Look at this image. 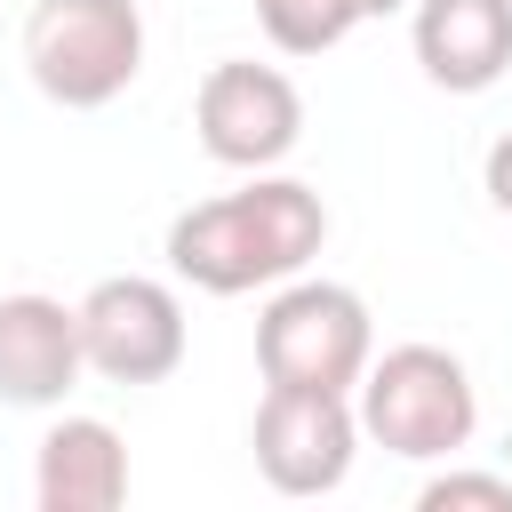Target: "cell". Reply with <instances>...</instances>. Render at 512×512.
Returning a JSON list of instances; mask_svg holds the SVG:
<instances>
[{
  "instance_id": "11",
  "label": "cell",
  "mask_w": 512,
  "mask_h": 512,
  "mask_svg": "<svg viewBox=\"0 0 512 512\" xmlns=\"http://www.w3.org/2000/svg\"><path fill=\"white\" fill-rule=\"evenodd\" d=\"M256 24L280 56H328L360 24V8L352 0H256Z\"/></svg>"
},
{
  "instance_id": "4",
  "label": "cell",
  "mask_w": 512,
  "mask_h": 512,
  "mask_svg": "<svg viewBox=\"0 0 512 512\" xmlns=\"http://www.w3.org/2000/svg\"><path fill=\"white\" fill-rule=\"evenodd\" d=\"M368 352H376V328H368V304L344 280H304L296 272L256 312V368H264V384L352 392Z\"/></svg>"
},
{
  "instance_id": "9",
  "label": "cell",
  "mask_w": 512,
  "mask_h": 512,
  "mask_svg": "<svg viewBox=\"0 0 512 512\" xmlns=\"http://www.w3.org/2000/svg\"><path fill=\"white\" fill-rule=\"evenodd\" d=\"M416 64L448 96H480L512 72V0H416Z\"/></svg>"
},
{
  "instance_id": "2",
  "label": "cell",
  "mask_w": 512,
  "mask_h": 512,
  "mask_svg": "<svg viewBox=\"0 0 512 512\" xmlns=\"http://www.w3.org/2000/svg\"><path fill=\"white\" fill-rule=\"evenodd\" d=\"M352 392H360L352 400L360 440H376L384 456H408V464H440V456L472 448V432H480V392H472L464 360L440 344H392L384 360L368 352Z\"/></svg>"
},
{
  "instance_id": "7",
  "label": "cell",
  "mask_w": 512,
  "mask_h": 512,
  "mask_svg": "<svg viewBox=\"0 0 512 512\" xmlns=\"http://www.w3.org/2000/svg\"><path fill=\"white\" fill-rule=\"evenodd\" d=\"M256 472L280 496H328L344 488L352 456H360V416L352 392H296V384H264L256 424H248Z\"/></svg>"
},
{
  "instance_id": "14",
  "label": "cell",
  "mask_w": 512,
  "mask_h": 512,
  "mask_svg": "<svg viewBox=\"0 0 512 512\" xmlns=\"http://www.w3.org/2000/svg\"><path fill=\"white\" fill-rule=\"evenodd\" d=\"M352 8H360V24H368V16H392V8H408V0H352Z\"/></svg>"
},
{
  "instance_id": "12",
  "label": "cell",
  "mask_w": 512,
  "mask_h": 512,
  "mask_svg": "<svg viewBox=\"0 0 512 512\" xmlns=\"http://www.w3.org/2000/svg\"><path fill=\"white\" fill-rule=\"evenodd\" d=\"M416 512H512L504 472H432L416 488Z\"/></svg>"
},
{
  "instance_id": "10",
  "label": "cell",
  "mask_w": 512,
  "mask_h": 512,
  "mask_svg": "<svg viewBox=\"0 0 512 512\" xmlns=\"http://www.w3.org/2000/svg\"><path fill=\"white\" fill-rule=\"evenodd\" d=\"M40 512H112L128 504V440L104 416H56L32 456Z\"/></svg>"
},
{
  "instance_id": "3",
  "label": "cell",
  "mask_w": 512,
  "mask_h": 512,
  "mask_svg": "<svg viewBox=\"0 0 512 512\" xmlns=\"http://www.w3.org/2000/svg\"><path fill=\"white\" fill-rule=\"evenodd\" d=\"M24 72L64 112H104L144 72V8L136 0H32Z\"/></svg>"
},
{
  "instance_id": "5",
  "label": "cell",
  "mask_w": 512,
  "mask_h": 512,
  "mask_svg": "<svg viewBox=\"0 0 512 512\" xmlns=\"http://www.w3.org/2000/svg\"><path fill=\"white\" fill-rule=\"evenodd\" d=\"M192 128H200V152L224 160V168H280L304 136V96L280 64H248V56H224L200 72V96H192Z\"/></svg>"
},
{
  "instance_id": "8",
  "label": "cell",
  "mask_w": 512,
  "mask_h": 512,
  "mask_svg": "<svg viewBox=\"0 0 512 512\" xmlns=\"http://www.w3.org/2000/svg\"><path fill=\"white\" fill-rule=\"evenodd\" d=\"M88 376L80 360V304L16 288L0 296V400L8 408H64V392Z\"/></svg>"
},
{
  "instance_id": "1",
  "label": "cell",
  "mask_w": 512,
  "mask_h": 512,
  "mask_svg": "<svg viewBox=\"0 0 512 512\" xmlns=\"http://www.w3.org/2000/svg\"><path fill=\"white\" fill-rule=\"evenodd\" d=\"M328 240V208L296 176H248L224 200H200L168 224V272L200 296H248L296 280Z\"/></svg>"
},
{
  "instance_id": "6",
  "label": "cell",
  "mask_w": 512,
  "mask_h": 512,
  "mask_svg": "<svg viewBox=\"0 0 512 512\" xmlns=\"http://www.w3.org/2000/svg\"><path fill=\"white\" fill-rule=\"evenodd\" d=\"M80 360L104 384H160L184 368V304L152 272H112L80 296Z\"/></svg>"
},
{
  "instance_id": "13",
  "label": "cell",
  "mask_w": 512,
  "mask_h": 512,
  "mask_svg": "<svg viewBox=\"0 0 512 512\" xmlns=\"http://www.w3.org/2000/svg\"><path fill=\"white\" fill-rule=\"evenodd\" d=\"M488 200H496V208L512 216V128H504V136L488 144Z\"/></svg>"
}]
</instances>
